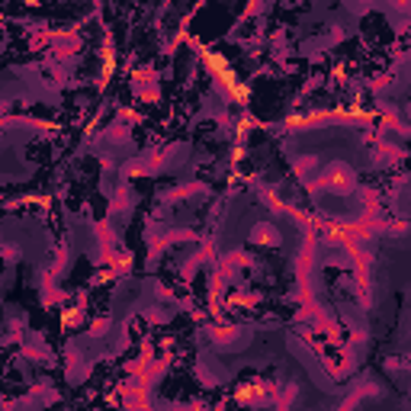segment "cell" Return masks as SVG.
Listing matches in <instances>:
<instances>
[{
	"label": "cell",
	"instance_id": "1",
	"mask_svg": "<svg viewBox=\"0 0 411 411\" xmlns=\"http://www.w3.org/2000/svg\"><path fill=\"white\" fill-rule=\"evenodd\" d=\"M202 65H206L212 74L218 77V84H222V87L232 93L235 103H247L251 90H247V84H241L238 77H235V71H232V65H228V58H225V55H218V52H202Z\"/></svg>",
	"mask_w": 411,
	"mask_h": 411
},
{
	"label": "cell",
	"instance_id": "2",
	"mask_svg": "<svg viewBox=\"0 0 411 411\" xmlns=\"http://www.w3.org/2000/svg\"><path fill=\"white\" fill-rule=\"evenodd\" d=\"M112 71H116V52L106 45V48H103V81H109Z\"/></svg>",
	"mask_w": 411,
	"mask_h": 411
},
{
	"label": "cell",
	"instance_id": "3",
	"mask_svg": "<svg viewBox=\"0 0 411 411\" xmlns=\"http://www.w3.org/2000/svg\"><path fill=\"white\" fill-rule=\"evenodd\" d=\"M74 322H77V312H74V308H65V315H61V324H65V328H71Z\"/></svg>",
	"mask_w": 411,
	"mask_h": 411
},
{
	"label": "cell",
	"instance_id": "4",
	"mask_svg": "<svg viewBox=\"0 0 411 411\" xmlns=\"http://www.w3.org/2000/svg\"><path fill=\"white\" fill-rule=\"evenodd\" d=\"M251 395H254V386H241V389H238V398H241V402H247Z\"/></svg>",
	"mask_w": 411,
	"mask_h": 411
}]
</instances>
